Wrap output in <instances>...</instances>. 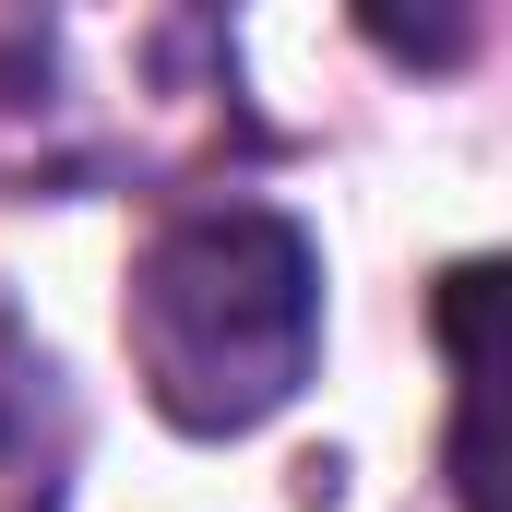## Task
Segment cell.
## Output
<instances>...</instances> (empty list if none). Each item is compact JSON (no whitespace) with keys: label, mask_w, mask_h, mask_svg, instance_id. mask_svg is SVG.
Wrapping results in <instances>:
<instances>
[{"label":"cell","mask_w":512,"mask_h":512,"mask_svg":"<svg viewBox=\"0 0 512 512\" xmlns=\"http://www.w3.org/2000/svg\"><path fill=\"white\" fill-rule=\"evenodd\" d=\"M120 334L167 429L239 441L274 405H298L322 358V251L274 203H191L143 239Z\"/></svg>","instance_id":"obj_1"},{"label":"cell","mask_w":512,"mask_h":512,"mask_svg":"<svg viewBox=\"0 0 512 512\" xmlns=\"http://www.w3.org/2000/svg\"><path fill=\"white\" fill-rule=\"evenodd\" d=\"M84 465V405L36 334L0 322V512H60Z\"/></svg>","instance_id":"obj_2"}]
</instances>
